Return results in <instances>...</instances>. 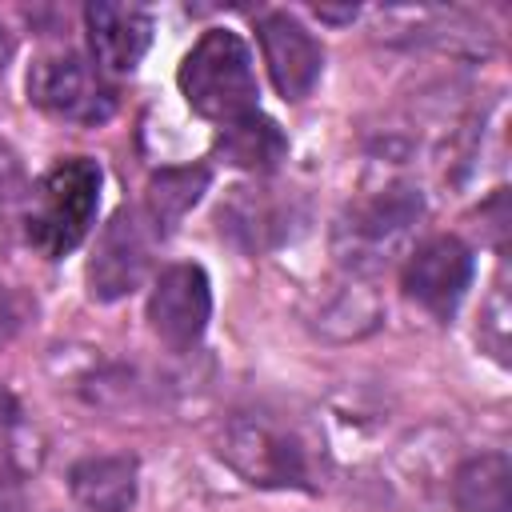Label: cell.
I'll list each match as a JSON object with an SVG mask.
<instances>
[{
  "mask_svg": "<svg viewBox=\"0 0 512 512\" xmlns=\"http://www.w3.org/2000/svg\"><path fill=\"white\" fill-rule=\"evenodd\" d=\"M100 184L104 172L92 156H64L56 160L32 188H28V208H24V240L44 256L60 260L96 224L100 208Z\"/></svg>",
  "mask_w": 512,
  "mask_h": 512,
  "instance_id": "obj_1",
  "label": "cell"
},
{
  "mask_svg": "<svg viewBox=\"0 0 512 512\" xmlns=\"http://www.w3.org/2000/svg\"><path fill=\"white\" fill-rule=\"evenodd\" d=\"M180 96L188 108L212 124H232L260 112V84L252 52L232 28H208L176 68Z\"/></svg>",
  "mask_w": 512,
  "mask_h": 512,
  "instance_id": "obj_2",
  "label": "cell"
},
{
  "mask_svg": "<svg viewBox=\"0 0 512 512\" xmlns=\"http://www.w3.org/2000/svg\"><path fill=\"white\" fill-rule=\"evenodd\" d=\"M424 220V192L416 184H388L352 200L332 224V252L348 272H380L408 256Z\"/></svg>",
  "mask_w": 512,
  "mask_h": 512,
  "instance_id": "obj_3",
  "label": "cell"
},
{
  "mask_svg": "<svg viewBox=\"0 0 512 512\" xmlns=\"http://www.w3.org/2000/svg\"><path fill=\"white\" fill-rule=\"evenodd\" d=\"M220 460L256 488H312L304 440L268 416H232L216 440Z\"/></svg>",
  "mask_w": 512,
  "mask_h": 512,
  "instance_id": "obj_4",
  "label": "cell"
},
{
  "mask_svg": "<svg viewBox=\"0 0 512 512\" xmlns=\"http://www.w3.org/2000/svg\"><path fill=\"white\" fill-rule=\"evenodd\" d=\"M28 100L52 120L96 128L116 112V88L100 68L76 52H48L28 68Z\"/></svg>",
  "mask_w": 512,
  "mask_h": 512,
  "instance_id": "obj_5",
  "label": "cell"
},
{
  "mask_svg": "<svg viewBox=\"0 0 512 512\" xmlns=\"http://www.w3.org/2000/svg\"><path fill=\"white\" fill-rule=\"evenodd\" d=\"M152 244H156V232L148 228L144 212L140 208H120L100 228V236L92 244V256H88V268H84L88 296L100 300V304L132 296L148 276Z\"/></svg>",
  "mask_w": 512,
  "mask_h": 512,
  "instance_id": "obj_6",
  "label": "cell"
},
{
  "mask_svg": "<svg viewBox=\"0 0 512 512\" xmlns=\"http://www.w3.org/2000/svg\"><path fill=\"white\" fill-rule=\"evenodd\" d=\"M472 272H476L472 248L460 236H428L408 248L400 268V288L432 320H452L472 288Z\"/></svg>",
  "mask_w": 512,
  "mask_h": 512,
  "instance_id": "obj_7",
  "label": "cell"
},
{
  "mask_svg": "<svg viewBox=\"0 0 512 512\" xmlns=\"http://www.w3.org/2000/svg\"><path fill=\"white\" fill-rule=\"evenodd\" d=\"M208 320H212L208 272L192 260L168 264L148 292V328L156 332V340L172 352H188L192 344H200Z\"/></svg>",
  "mask_w": 512,
  "mask_h": 512,
  "instance_id": "obj_8",
  "label": "cell"
},
{
  "mask_svg": "<svg viewBox=\"0 0 512 512\" xmlns=\"http://www.w3.org/2000/svg\"><path fill=\"white\" fill-rule=\"evenodd\" d=\"M256 40L268 64V76L284 100H308L324 76V48L320 40L292 16V12H264L256 20Z\"/></svg>",
  "mask_w": 512,
  "mask_h": 512,
  "instance_id": "obj_9",
  "label": "cell"
},
{
  "mask_svg": "<svg viewBox=\"0 0 512 512\" xmlns=\"http://www.w3.org/2000/svg\"><path fill=\"white\" fill-rule=\"evenodd\" d=\"M84 32L100 76H132L152 44V12L140 4L96 0L84 8Z\"/></svg>",
  "mask_w": 512,
  "mask_h": 512,
  "instance_id": "obj_10",
  "label": "cell"
},
{
  "mask_svg": "<svg viewBox=\"0 0 512 512\" xmlns=\"http://www.w3.org/2000/svg\"><path fill=\"white\" fill-rule=\"evenodd\" d=\"M292 200L280 188H232V200L220 208V232H228L248 252H264L288 236Z\"/></svg>",
  "mask_w": 512,
  "mask_h": 512,
  "instance_id": "obj_11",
  "label": "cell"
},
{
  "mask_svg": "<svg viewBox=\"0 0 512 512\" xmlns=\"http://www.w3.org/2000/svg\"><path fill=\"white\" fill-rule=\"evenodd\" d=\"M68 492L84 512H132L140 464L136 456H84L68 468Z\"/></svg>",
  "mask_w": 512,
  "mask_h": 512,
  "instance_id": "obj_12",
  "label": "cell"
},
{
  "mask_svg": "<svg viewBox=\"0 0 512 512\" xmlns=\"http://www.w3.org/2000/svg\"><path fill=\"white\" fill-rule=\"evenodd\" d=\"M208 184H212V172L204 164H176V168L152 172L140 212H144L148 228L156 232V240H164L180 228V220L204 200Z\"/></svg>",
  "mask_w": 512,
  "mask_h": 512,
  "instance_id": "obj_13",
  "label": "cell"
},
{
  "mask_svg": "<svg viewBox=\"0 0 512 512\" xmlns=\"http://www.w3.org/2000/svg\"><path fill=\"white\" fill-rule=\"evenodd\" d=\"M216 156L232 168H244L252 176L276 172L288 160V136L280 132V124L264 112L240 116L232 124H220L216 132Z\"/></svg>",
  "mask_w": 512,
  "mask_h": 512,
  "instance_id": "obj_14",
  "label": "cell"
},
{
  "mask_svg": "<svg viewBox=\"0 0 512 512\" xmlns=\"http://www.w3.org/2000/svg\"><path fill=\"white\" fill-rule=\"evenodd\" d=\"M456 512H512V464L504 452L468 456L452 476Z\"/></svg>",
  "mask_w": 512,
  "mask_h": 512,
  "instance_id": "obj_15",
  "label": "cell"
},
{
  "mask_svg": "<svg viewBox=\"0 0 512 512\" xmlns=\"http://www.w3.org/2000/svg\"><path fill=\"white\" fill-rule=\"evenodd\" d=\"M476 340L492 352V360L508 364V296H504V280L492 284V296H488V304L480 312Z\"/></svg>",
  "mask_w": 512,
  "mask_h": 512,
  "instance_id": "obj_16",
  "label": "cell"
},
{
  "mask_svg": "<svg viewBox=\"0 0 512 512\" xmlns=\"http://www.w3.org/2000/svg\"><path fill=\"white\" fill-rule=\"evenodd\" d=\"M28 196V176H24V164H20V152L0 136V208L16 204Z\"/></svg>",
  "mask_w": 512,
  "mask_h": 512,
  "instance_id": "obj_17",
  "label": "cell"
},
{
  "mask_svg": "<svg viewBox=\"0 0 512 512\" xmlns=\"http://www.w3.org/2000/svg\"><path fill=\"white\" fill-rule=\"evenodd\" d=\"M28 316H32V300L20 288L0 280V344H8L28 324Z\"/></svg>",
  "mask_w": 512,
  "mask_h": 512,
  "instance_id": "obj_18",
  "label": "cell"
},
{
  "mask_svg": "<svg viewBox=\"0 0 512 512\" xmlns=\"http://www.w3.org/2000/svg\"><path fill=\"white\" fill-rule=\"evenodd\" d=\"M0 512H24V492H20V480L0 468Z\"/></svg>",
  "mask_w": 512,
  "mask_h": 512,
  "instance_id": "obj_19",
  "label": "cell"
},
{
  "mask_svg": "<svg viewBox=\"0 0 512 512\" xmlns=\"http://www.w3.org/2000/svg\"><path fill=\"white\" fill-rule=\"evenodd\" d=\"M16 420H20V404H16V396L0 384V432H4V428H12Z\"/></svg>",
  "mask_w": 512,
  "mask_h": 512,
  "instance_id": "obj_20",
  "label": "cell"
},
{
  "mask_svg": "<svg viewBox=\"0 0 512 512\" xmlns=\"http://www.w3.org/2000/svg\"><path fill=\"white\" fill-rule=\"evenodd\" d=\"M12 52H16V36H12V28L0 20V76H4L8 60H12Z\"/></svg>",
  "mask_w": 512,
  "mask_h": 512,
  "instance_id": "obj_21",
  "label": "cell"
}]
</instances>
